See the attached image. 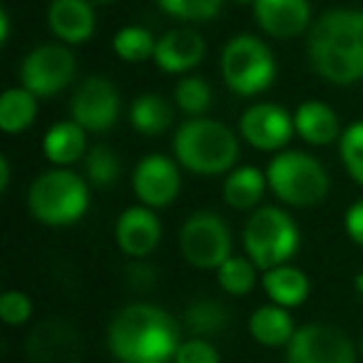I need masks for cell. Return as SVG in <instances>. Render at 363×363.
<instances>
[{
  "label": "cell",
  "mask_w": 363,
  "mask_h": 363,
  "mask_svg": "<svg viewBox=\"0 0 363 363\" xmlns=\"http://www.w3.org/2000/svg\"><path fill=\"white\" fill-rule=\"evenodd\" d=\"M308 60L313 70L333 85L363 80V13H323L308 35Z\"/></svg>",
  "instance_id": "obj_1"
},
{
  "label": "cell",
  "mask_w": 363,
  "mask_h": 363,
  "mask_svg": "<svg viewBox=\"0 0 363 363\" xmlns=\"http://www.w3.org/2000/svg\"><path fill=\"white\" fill-rule=\"evenodd\" d=\"M107 343L122 363H167L177 356L179 328L160 306L132 303L112 318Z\"/></svg>",
  "instance_id": "obj_2"
},
{
  "label": "cell",
  "mask_w": 363,
  "mask_h": 363,
  "mask_svg": "<svg viewBox=\"0 0 363 363\" xmlns=\"http://www.w3.org/2000/svg\"><path fill=\"white\" fill-rule=\"evenodd\" d=\"M172 150L177 162L194 174H222L237 162L239 140L222 122L192 117L177 130Z\"/></svg>",
  "instance_id": "obj_3"
},
{
  "label": "cell",
  "mask_w": 363,
  "mask_h": 363,
  "mask_svg": "<svg viewBox=\"0 0 363 363\" xmlns=\"http://www.w3.org/2000/svg\"><path fill=\"white\" fill-rule=\"evenodd\" d=\"M90 204L85 179L70 169H50L40 174L30 184L28 192V207L30 214L43 224L50 227H67L75 224Z\"/></svg>",
  "instance_id": "obj_4"
},
{
  "label": "cell",
  "mask_w": 363,
  "mask_h": 363,
  "mask_svg": "<svg viewBox=\"0 0 363 363\" xmlns=\"http://www.w3.org/2000/svg\"><path fill=\"white\" fill-rule=\"evenodd\" d=\"M244 249L257 269L284 267L298 249V227L284 209L262 207L244 227Z\"/></svg>",
  "instance_id": "obj_5"
},
{
  "label": "cell",
  "mask_w": 363,
  "mask_h": 363,
  "mask_svg": "<svg viewBox=\"0 0 363 363\" xmlns=\"http://www.w3.org/2000/svg\"><path fill=\"white\" fill-rule=\"evenodd\" d=\"M267 182L281 202L311 207L328 194V172L306 152H281L267 169Z\"/></svg>",
  "instance_id": "obj_6"
},
{
  "label": "cell",
  "mask_w": 363,
  "mask_h": 363,
  "mask_svg": "<svg viewBox=\"0 0 363 363\" xmlns=\"http://www.w3.org/2000/svg\"><path fill=\"white\" fill-rule=\"evenodd\" d=\"M277 62L267 45L254 35H237L222 52V77L237 95H259L274 82Z\"/></svg>",
  "instance_id": "obj_7"
},
{
  "label": "cell",
  "mask_w": 363,
  "mask_h": 363,
  "mask_svg": "<svg viewBox=\"0 0 363 363\" xmlns=\"http://www.w3.org/2000/svg\"><path fill=\"white\" fill-rule=\"evenodd\" d=\"M182 257L197 269H219L232 257V234L219 214L194 212L179 232Z\"/></svg>",
  "instance_id": "obj_8"
},
{
  "label": "cell",
  "mask_w": 363,
  "mask_h": 363,
  "mask_svg": "<svg viewBox=\"0 0 363 363\" xmlns=\"http://www.w3.org/2000/svg\"><path fill=\"white\" fill-rule=\"evenodd\" d=\"M286 363H356V348L338 328L308 323L289 341Z\"/></svg>",
  "instance_id": "obj_9"
},
{
  "label": "cell",
  "mask_w": 363,
  "mask_h": 363,
  "mask_svg": "<svg viewBox=\"0 0 363 363\" xmlns=\"http://www.w3.org/2000/svg\"><path fill=\"white\" fill-rule=\"evenodd\" d=\"M75 75V57L62 45H40L23 60V87L35 97H50L60 92Z\"/></svg>",
  "instance_id": "obj_10"
},
{
  "label": "cell",
  "mask_w": 363,
  "mask_h": 363,
  "mask_svg": "<svg viewBox=\"0 0 363 363\" xmlns=\"http://www.w3.org/2000/svg\"><path fill=\"white\" fill-rule=\"evenodd\" d=\"M72 122L85 132H105L120 115V92L107 77H87L70 100Z\"/></svg>",
  "instance_id": "obj_11"
},
{
  "label": "cell",
  "mask_w": 363,
  "mask_h": 363,
  "mask_svg": "<svg viewBox=\"0 0 363 363\" xmlns=\"http://www.w3.org/2000/svg\"><path fill=\"white\" fill-rule=\"evenodd\" d=\"M182 177L177 162L164 155H147L132 174V189L145 207H167L177 199Z\"/></svg>",
  "instance_id": "obj_12"
},
{
  "label": "cell",
  "mask_w": 363,
  "mask_h": 363,
  "mask_svg": "<svg viewBox=\"0 0 363 363\" xmlns=\"http://www.w3.org/2000/svg\"><path fill=\"white\" fill-rule=\"evenodd\" d=\"M239 132L252 147L274 152L291 140L296 127H294V117L284 107L272 105V102H259L242 115Z\"/></svg>",
  "instance_id": "obj_13"
},
{
  "label": "cell",
  "mask_w": 363,
  "mask_h": 363,
  "mask_svg": "<svg viewBox=\"0 0 363 363\" xmlns=\"http://www.w3.org/2000/svg\"><path fill=\"white\" fill-rule=\"evenodd\" d=\"M252 8L259 28L279 40L301 35L311 21L308 0H257Z\"/></svg>",
  "instance_id": "obj_14"
},
{
  "label": "cell",
  "mask_w": 363,
  "mask_h": 363,
  "mask_svg": "<svg viewBox=\"0 0 363 363\" xmlns=\"http://www.w3.org/2000/svg\"><path fill=\"white\" fill-rule=\"evenodd\" d=\"M117 247L127 257H147L162 239V224L150 207H130L115 224Z\"/></svg>",
  "instance_id": "obj_15"
},
{
  "label": "cell",
  "mask_w": 363,
  "mask_h": 363,
  "mask_svg": "<svg viewBox=\"0 0 363 363\" xmlns=\"http://www.w3.org/2000/svg\"><path fill=\"white\" fill-rule=\"evenodd\" d=\"M204 40L199 33L187 30H169L157 40V50L152 60L164 72H187L204 60Z\"/></svg>",
  "instance_id": "obj_16"
},
{
  "label": "cell",
  "mask_w": 363,
  "mask_h": 363,
  "mask_svg": "<svg viewBox=\"0 0 363 363\" xmlns=\"http://www.w3.org/2000/svg\"><path fill=\"white\" fill-rule=\"evenodd\" d=\"M48 23L55 38L67 45L85 43L95 33V11L87 0H52L48 8Z\"/></svg>",
  "instance_id": "obj_17"
},
{
  "label": "cell",
  "mask_w": 363,
  "mask_h": 363,
  "mask_svg": "<svg viewBox=\"0 0 363 363\" xmlns=\"http://www.w3.org/2000/svg\"><path fill=\"white\" fill-rule=\"evenodd\" d=\"M77 346L80 341L72 328L60 321H50L35 328V333L28 341V353L35 363H65L75 358Z\"/></svg>",
  "instance_id": "obj_18"
},
{
  "label": "cell",
  "mask_w": 363,
  "mask_h": 363,
  "mask_svg": "<svg viewBox=\"0 0 363 363\" xmlns=\"http://www.w3.org/2000/svg\"><path fill=\"white\" fill-rule=\"evenodd\" d=\"M294 127H296L298 137L306 140L308 145H331L338 140V117L328 105L316 100H308L303 105H298V110L294 112Z\"/></svg>",
  "instance_id": "obj_19"
},
{
  "label": "cell",
  "mask_w": 363,
  "mask_h": 363,
  "mask_svg": "<svg viewBox=\"0 0 363 363\" xmlns=\"http://www.w3.org/2000/svg\"><path fill=\"white\" fill-rule=\"evenodd\" d=\"M249 333L262 346L277 348V346H289L296 328H294V321L286 308L277 306V303H269V306H259L252 313V318H249Z\"/></svg>",
  "instance_id": "obj_20"
},
{
  "label": "cell",
  "mask_w": 363,
  "mask_h": 363,
  "mask_svg": "<svg viewBox=\"0 0 363 363\" xmlns=\"http://www.w3.org/2000/svg\"><path fill=\"white\" fill-rule=\"evenodd\" d=\"M264 284V291L269 294L277 306H298V303L306 301L308 296V279L301 269H294V267H277V269H269L262 279Z\"/></svg>",
  "instance_id": "obj_21"
},
{
  "label": "cell",
  "mask_w": 363,
  "mask_h": 363,
  "mask_svg": "<svg viewBox=\"0 0 363 363\" xmlns=\"http://www.w3.org/2000/svg\"><path fill=\"white\" fill-rule=\"evenodd\" d=\"M43 150L52 164H72L85 155V130L77 122H57L48 130Z\"/></svg>",
  "instance_id": "obj_22"
},
{
  "label": "cell",
  "mask_w": 363,
  "mask_h": 363,
  "mask_svg": "<svg viewBox=\"0 0 363 363\" xmlns=\"http://www.w3.org/2000/svg\"><path fill=\"white\" fill-rule=\"evenodd\" d=\"M267 184V174L257 167H239L224 179V202L234 209H252L262 202Z\"/></svg>",
  "instance_id": "obj_23"
},
{
  "label": "cell",
  "mask_w": 363,
  "mask_h": 363,
  "mask_svg": "<svg viewBox=\"0 0 363 363\" xmlns=\"http://www.w3.org/2000/svg\"><path fill=\"white\" fill-rule=\"evenodd\" d=\"M38 115V97L26 87H11L0 97V130L8 135L23 132Z\"/></svg>",
  "instance_id": "obj_24"
},
{
  "label": "cell",
  "mask_w": 363,
  "mask_h": 363,
  "mask_svg": "<svg viewBox=\"0 0 363 363\" xmlns=\"http://www.w3.org/2000/svg\"><path fill=\"white\" fill-rule=\"evenodd\" d=\"M174 120V112H172L169 102L160 95H140L130 107V122L137 132L142 135H160Z\"/></svg>",
  "instance_id": "obj_25"
},
{
  "label": "cell",
  "mask_w": 363,
  "mask_h": 363,
  "mask_svg": "<svg viewBox=\"0 0 363 363\" xmlns=\"http://www.w3.org/2000/svg\"><path fill=\"white\" fill-rule=\"evenodd\" d=\"M184 323H187L194 338L217 336V333H222L227 328L229 313L224 308V303L214 301V298H197L184 311Z\"/></svg>",
  "instance_id": "obj_26"
},
{
  "label": "cell",
  "mask_w": 363,
  "mask_h": 363,
  "mask_svg": "<svg viewBox=\"0 0 363 363\" xmlns=\"http://www.w3.org/2000/svg\"><path fill=\"white\" fill-rule=\"evenodd\" d=\"M112 48L125 62H145L150 57H155L157 40L147 28L130 26L117 33L115 40H112Z\"/></svg>",
  "instance_id": "obj_27"
},
{
  "label": "cell",
  "mask_w": 363,
  "mask_h": 363,
  "mask_svg": "<svg viewBox=\"0 0 363 363\" xmlns=\"http://www.w3.org/2000/svg\"><path fill=\"white\" fill-rule=\"evenodd\" d=\"M217 281L232 296H244L257 284V264L244 257H229L222 267L217 269Z\"/></svg>",
  "instance_id": "obj_28"
},
{
  "label": "cell",
  "mask_w": 363,
  "mask_h": 363,
  "mask_svg": "<svg viewBox=\"0 0 363 363\" xmlns=\"http://www.w3.org/2000/svg\"><path fill=\"white\" fill-rule=\"evenodd\" d=\"M174 100L182 112L192 117H202L212 105V87L202 77H182L174 87Z\"/></svg>",
  "instance_id": "obj_29"
},
{
  "label": "cell",
  "mask_w": 363,
  "mask_h": 363,
  "mask_svg": "<svg viewBox=\"0 0 363 363\" xmlns=\"http://www.w3.org/2000/svg\"><path fill=\"white\" fill-rule=\"evenodd\" d=\"M85 172L92 184H97V187H110V184L117 182V177H120V160H117V155L110 147L97 145L87 152Z\"/></svg>",
  "instance_id": "obj_30"
},
{
  "label": "cell",
  "mask_w": 363,
  "mask_h": 363,
  "mask_svg": "<svg viewBox=\"0 0 363 363\" xmlns=\"http://www.w3.org/2000/svg\"><path fill=\"white\" fill-rule=\"evenodd\" d=\"M157 3L167 16L192 23L212 21L224 6V0H157Z\"/></svg>",
  "instance_id": "obj_31"
},
{
  "label": "cell",
  "mask_w": 363,
  "mask_h": 363,
  "mask_svg": "<svg viewBox=\"0 0 363 363\" xmlns=\"http://www.w3.org/2000/svg\"><path fill=\"white\" fill-rule=\"evenodd\" d=\"M341 160L348 174L363 187V122L351 125L341 135Z\"/></svg>",
  "instance_id": "obj_32"
},
{
  "label": "cell",
  "mask_w": 363,
  "mask_h": 363,
  "mask_svg": "<svg viewBox=\"0 0 363 363\" xmlns=\"http://www.w3.org/2000/svg\"><path fill=\"white\" fill-rule=\"evenodd\" d=\"M33 303L23 291H6L0 296V318L8 326H21L30 318Z\"/></svg>",
  "instance_id": "obj_33"
},
{
  "label": "cell",
  "mask_w": 363,
  "mask_h": 363,
  "mask_svg": "<svg viewBox=\"0 0 363 363\" xmlns=\"http://www.w3.org/2000/svg\"><path fill=\"white\" fill-rule=\"evenodd\" d=\"M174 363H222V361H219L217 348L207 338H189V341L179 343Z\"/></svg>",
  "instance_id": "obj_34"
},
{
  "label": "cell",
  "mask_w": 363,
  "mask_h": 363,
  "mask_svg": "<svg viewBox=\"0 0 363 363\" xmlns=\"http://www.w3.org/2000/svg\"><path fill=\"white\" fill-rule=\"evenodd\" d=\"M346 234L358 247H363V199L346 212Z\"/></svg>",
  "instance_id": "obj_35"
},
{
  "label": "cell",
  "mask_w": 363,
  "mask_h": 363,
  "mask_svg": "<svg viewBox=\"0 0 363 363\" xmlns=\"http://www.w3.org/2000/svg\"><path fill=\"white\" fill-rule=\"evenodd\" d=\"M8 179H11V164H8V157H0V189L6 192Z\"/></svg>",
  "instance_id": "obj_36"
},
{
  "label": "cell",
  "mask_w": 363,
  "mask_h": 363,
  "mask_svg": "<svg viewBox=\"0 0 363 363\" xmlns=\"http://www.w3.org/2000/svg\"><path fill=\"white\" fill-rule=\"evenodd\" d=\"M8 35H11V18H8V13L3 11L0 13V43H6Z\"/></svg>",
  "instance_id": "obj_37"
},
{
  "label": "cell",
  "mask_w": 363,
  "mask_h": 363,
  "mask_svg": "<svg viewBox=\"0 0 363 363\" xmlns=\"http://www.w3.org/2000/svg\"><path fill=\"white\" fill-rule=\"evenodd\" d=\"M234 3H242V6H254L257 0H234Z\"/></svg>",
  "instance_id": "obj_38"
},
{
  "label": "cell",
  "mask_w": 363,
  "mask_h": 363,
  "mask_svg": "<svg viewBox=\"0 0 363 363\" xmlns=\"http://www.w3.org/2000/svg\"><path fill=\"white\" fill-rule=\"evenodd\" d=\"M102 3H105V0H102Z\"/></svg>",
  "instance_id": "obj_39"
}]
</instances>
